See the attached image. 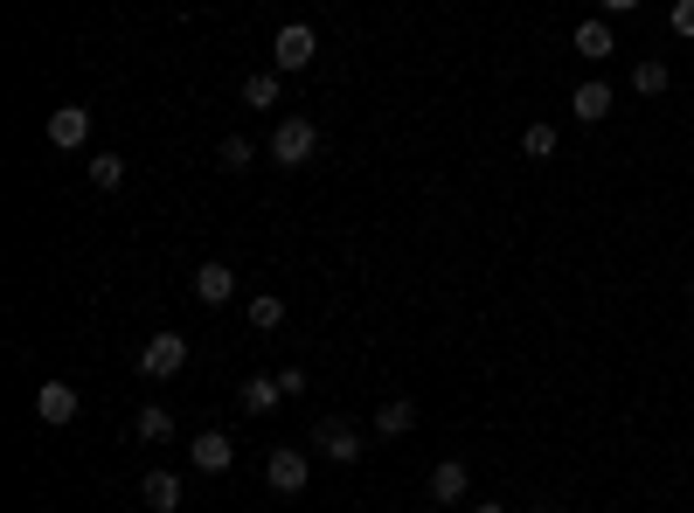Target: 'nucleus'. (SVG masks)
I'll return each instance as SVG.
<instances>
[{"label": "nucleus", "instance_id": "1", "mask_svg": "<svg viewBox=\"0 0 694 513\" xmlns=\"http://www.w3.org/2000/svg\"><path fill=\"white\" fill-rule=\"evenodd\" d=\"M271 56H278V70H313V63H320V28H313V22H285L271 35Z\"/></svg>", "mask_w": 694, "mask_h": 513}, {"label": "nucleus", "instance_id": "2", "mask_svg": "<svg viewBox=\"0 0 694 513\" xmlns=\"http://www.w3.org/2000/svg\"><path fill=\"white\" fill-rule=\"evenodd\" d=\"M313 154H320V125H313V119H285L271 132V160L278 167H306Z\"/></svg>", "mask_w": 694, "mask_h": 513}, {"label": "nucleus", "instance_id": "3", "mask_svg": "<svg viewBox=\"0 0 694 513\" xmlns=\"http://www.w3.org/2000/svg\"><path fill=\"white\" fill-rule=\"evenodd\" d=\"M187 368V340L181 333H154V340H146V347H139V375H154V382H174V375Z\"/></svg>", "mask_w": 694, "mask_h": 513}, {"label": "nucleus", "instance_id": "4", "mask_svg": "<svg viewBox=\"0 0 694 513\" xmlns=\"http://www.w3.org/2000/svg\"><path fill=\"white\" fill-rule=\"evenodd\" d=\"M306 479H313L306 451H271V459H265V486L285 492V500H292V492H306Z\"/></svg>", "mask_w": 694, "mask_h": 513}, {"label": "nucleus", "instance_id": "5", "mask_svg": "<svg viewBox=\"0 0 694 513\" xmlns=\"http://www.w3.org/2000/svg\"><path fill=\"white\" fill-rule=\"evenodd\" d=\"M84 139H90V111L84 105H56L49 111V146H56V154H77Z\"/></svg>", "mask_w": 694, "mask_h": 513}, {"label": "nucleus", "instance_id": "6", "mask_svg": "<svg viewBox=\"0 0 694 513\" xmlns=\"http://www.w3.org/2000/svg\"><path fill=\"white\" fill-rule=\"evenodd\" d=\"M313 437H320V451H327L333 465H354V459H362V430H354L348 416H327V424L313 430Z\"/></svg>", "mask_w": 694, "mask_h": 513}, {"label": "nucleus", "instance_id": "7", "mask_svg": "<svg viewBox=\"0 0 694 513\" xmlns=\"http://www.w3.org/2000/svg\"><path fill=\"white\" fill-rule=\"evenodd\" d=\"M187 459H195V472H230L236 465V444L222 430H202L195 444H187Z\"/></svg>", "mask_w": 694, "mask_h": 513}, {"label": "nucleus", "instance_id": "8", "mask_svg": "<svg viewBox=\"0 0 694 513\" xmlns=\"http://www.w3.org/2000/svg\"><path fill=\"white\" fill-rule=\"evenodd\" d=\"M195 298H202V306H230V298H236V271H230V264H202V271H195Z\"/></svg>", "mask_w": 694, "mask_h": 513}, {"label": "nucleus", "instance_id": "9", "mask_svg": "<svg viewBox=\"0 0 694 513\" xmlns=\"http://www.w3.org/2000/svg\"><path fill=\"white\" fill-rule=\"evenodd\" d=\"M236 403L251 410V416H271L278 403H285V382H278V375H251V382L236 389Z\"/></svg>", "mask_w": 694, "mask_h": 513}, {"label": "nucleus", "instance_id": "10", "mask_svg": "<svg viewBox=\"0 0 694 513\" xmlns=\"http://www.w3.org/2000/svg\"><path fill=\"white\" fill-rule=\"evenodd\" d=\"M35 416H42V424H70V416H77V389H70V382H42V389H35Z\"/></svg>", "mask_w": 694, "mask_h": 513}, {"label": "nucleus", "instance_id": "11", "mask_svg": "<svg viewBox=\"0 0 694 513\" xmlns=\"http://www.w3.org/2000/svg\"><path fill=\"white\" fill-rule=\"evenodd\" d=\"M570 111H576L584 125H597V119L611 111V84H605V77H597V84H576V90H570Z\"/></svg>", "mask_w": 694, "mask_h": 513}, {"label": "nucleus", "instance_id": "12", "mask_svg": "<svg viewBox=\"0 0 694 513\" xmlns=\"http://www.w3.org/2000/svg\"><path fill=\"white\" fill-rule=\"evenodd\" d=\"M139 500L154 506V513H174V506H181V479H174V472H146V479H139Z\"/></svg>", "mask_w": 694, "mask_h": 513}, {"label": "nucleus", "instance_id": "13", "mask_svg": "<svg viewBox=\"0 0 694 513\" xmlns=\"http://www.w3.org/2000/svg\"><path fill=\"white\" fill-rule=\"evenodd\" d=\"M570 42H576V56H590V63H605V56L618 49V35H611L605 22H576V35H570Z\"/></svg>", "mask_w": 694, "mask_h": 513}, {"label": "nucleus", "instance_id": "14", "mask_svg": "<svg viewBox=\"0 0 694 513\" xmlns=\"http://www.w3.org/2000/svg\"><path fill=\"white\" fill-rule=\"evenodd\" d=\"M465 486H473V472H465L459 459H445L438 472H430V500H465Z\"/></svg>", "mask_w": 694, "mask_h": 513}, {"label": "nucleus", "instance_id": "15", "mask_svg": "<svg viewBox=\"0 0 694 513\" xmlns=\"http://www.w3.org/2000/svg\"><path fill=\"white\" fill-rule=\"evenodd\" d=\"M375 430H382V437H403V430H417V403H410V395H397V403H382V410H375Z\"/></svg>", "mask_w": 694, "mask_h": 513}, {"label": "nucleus", "instance_id": "16", "mask_svg": "<svg viewBox=\"0 0 694 513\" xmlns=\"http://www.w3.org/2000/svg\"><path fill=\"white\" fill-rule=\"evenodd\" d=\"M243 319H251L257 333H278V327H285V306H278L271 292H257V298H251V313H243Z\"/></svg>", "mask_w": 694, "mask_h": 513}, {"label": "nucleus", "instance_id": "17", "mask_svg": "<svg viewBox=\"0 0 694 513\" xmlns=\"http://www.w3.org/2000/svg\"><path fill=\"white\" fill-rule=\"evenodd\" d=\"M236 98L251 105V111H271V105H278V77H265V70H257V77H243Z\"/></svg>", "mask_w": 694, "mask_h": 513}, {"label": "nucleus", "instance_id": "18", "mask_svg": "<svg viewBox=\"0 0 694 513\" xmlns=\"http://www.w3.org/2000/svg\"><path fill=\"white\" fill-rule=\"evenodd\" d=\"M133 437H146V444H167V437H174V416H167L160 403H154V410H139V424H133Z\"/></svg>", "mask_w": 694, "mask_h": 513}, {"label": "nucleus", "instance_id": "19", "mask_svg": "<svg viewBox=\"0 0 694 513\" xmlns=\"http://www.w3.org/2000/svg\"><path fill=\"white\" fill-rule=\"evenodd\" d=\"M521 154H528V160H549V154H556V125L535 119L528 132H521Z\"/></svg>", "mask_w": 694, "mask_h": 513}, {"label": "nucleus", "instance_id": "20", "mask_svg": "<svg viewBox=\"0 0 694 513\" xmlns=\"http://www.w3.org/2000/svg\"><path fill=\"white\" fill-rule=\"evenodd\" d=\"M216 160H222V167H230V174H243V167H251V160H257V146H251V139H236V132H230V139H222V146H216Z\"/></svg>", "mask_w": 694, "mask_h": 513}, {"label": "nucleus", "instance_id": "21", "mask_svg": "<svg viewBox=\"0 0 694 513\" xmlns=\"http://www.w3.org/2000/svg\"><path fill=\"white\" fill-rule=\"evenodd\" d=\"M125 181V160L119 154H90V187H119Z\"/></svg>", "mask_w": 694, "mask_h": 513}, {"label": "nucleus", "instance_id": "22", "mask_svg": "<svg viewBox=\"0 0 694 513\" xmlns=\"http://www.w3.org/2000/svg\"><path fill=\"white\" fill-rule=\"evenodd\" d=\"M632 90H646V98H660V90H667V63H653V56H646V63L632 70Z\"/></svg>", "mask_w": 694, "mask_h": 513}, {"label": "nucleus", "instance_id": "23", "mask_svg": "<svg viewBox=\"0 0 694 513\" xmlns=\"http://www.w3.org/2000/svg\"><path fill=\"white\" fill-rule=\"evenodd\" d=\"M673 35H687V42H694V0H673Z\"/></svg>", "mask_w": 694, "mask_h": 513}, {"label": "nucleus", "instance_id": "24", "mask_svg": "<svg viewBox=\"0 0 694 513\" xmlns=\"http://www.w3.org/2000/svg\"><path fill=\"white\" fill-rule=\"evenodd\" d=\"M605 8H611V14H632V8H646V0H605Z\"/></svg>", "mask_w": 694, "mask_h": 513}, {"label": "nucleus", "instance_id": "25", "mask_svg": "<svg viewBox=\"0 0 694 513\" xmlns=\"http://www.w3.org/2000/svg\"><path fill=\"white\" fill-rule=\"evenodd\" d=\"M473 513H508V506H494V500H486V506H473Z\"/></svg>", "mask_w": 694, "mask_h": 513}, {"label": "nucleus", "instance_id": "26", "mask_svg": "<svg viewBox=\"0 0 694 513\" xmlns=\"http://www.w3.org/2000/svg\"><path fill=\"white\" fill-rule=\"evenodd\" d=\"M541 513H562V506H541Z\"/></svg>", "mask_w": 694, "mask_h": 513}, {"label": "nucleus", "instance_id": "27", "mask_svg": "<svg viewBox=\"0 0 694 513\" xmlns=\"http://www.w3.org/2000/svg\"><path fill=\"white\" fill-rule=\"evenodd\" d=\"M687 333H694V319H687Z\"/></svg>", "mask_w": 694, "mask_h": 513}]
</instances>
